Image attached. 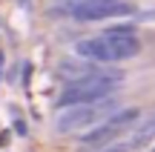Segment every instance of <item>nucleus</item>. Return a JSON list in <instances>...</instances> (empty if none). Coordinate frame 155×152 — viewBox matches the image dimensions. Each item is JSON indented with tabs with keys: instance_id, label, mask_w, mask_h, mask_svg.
<instances>
[{
	"instance_id": "nucleus-1",
	"label": "nucleus",
	"mask_w": 155,
	"mask_h": 152,
	"mask_svg": "<svg viewBox=\"0 0 155 152\" xmlns=\"http://www.w3.org/2000/svg\"><path fill=\"white\" fill-rule=\"evenodd\" d=\"M141 52V40L135 34L129 37H115V34H95V37L86 40H78L75 43V55L83 57V60H92V63H121L129 60Z\"/></svg>"
},
{
	"instance_id": "nucleus-7",
	"label": "nucleus",
	"mask_w": 155,
	"mask_h": 152,
	"mask_svg": "<svg viewBox=\"0 0 155 152\" xmlns=\"http://www.w3.org/2000/svg\"><path fill=\"white\" fill-rule=\"evenodd\" d=\"M152 138H155V112L141 115V118L132 124V129H129V144H127V147H129V149H141V147H147Z\"/></svg>"
},
{
	"instance_id": "nucleus-11",
	"label": "nucleus",
	"mask_w": 155,
	"mask_h": 152,
	"mask_svg": "<svg viewBox=\"0 0 155 152\" xmlns=\"http://www.w3.org/2000/svg\"><path fill=\"white\" fill-rule=\"evenodd\" d=\"M152 152H155V149H152Z\"/></svg>"
},
{
	"instance_id": "nucleus-9",
	"label": "nucleus",
	"mask_w": 155,
	"mask_h": 152,
	"mask_svg": "<svg viewBox=\"0 0 155 152\" xmlns=\"http://www.w3.org/2000/svg\"><path fill=\"white\" fill-rule=\"evenodd\" d=\"M78 3H86V0H55V11L58 15H66L72 6H78Z\"/></svg>"
},
{
	"instance_id": "nucleus-6",
	"label": "nucleus",
	"mask_w": 155,
	"mask_h": 152,
	"mask_svg": "<svg viewBox=\"0 0 155 152\" xmlns=\"http://www.w3.org/2000/svg\"><path fill=\"white\" fill-rule=\"evenodd\" d=\"M101 63H92V60H83V57H66V60L58 66V78L63 83H75V80H83L98 69Z\"/></svg>"
},
{
	"instance_id": "nucleus-3",
	"label": "nucleus",
	"mask_w": 155,
	"mask_h": 152,
	"mask_svg": "<svg viewBox=\"0 0 155 152\" xmlns=\"http://www.w3.org/2000/svg\"><path fill=\"white\" fill-rule=\"evenodd\" d=\"M121 103H118L115 95L109 98H101V101H92V103H75V106H63L61 115L55 118V129L63 132V135H72V132H86L92 129L95 124H101L104 118H109L112 112H118Z\"/></svg>"
},
{
	"instance_id": "nucleus-10",
	"label": "nucleus",
	"mask_w": 155,
	"mask_h": 152,
	"mask_svg": "<svg viewBox=\"0 0 155 152\" xmlns=\"http://www.w3.org/2000/svg\"><path fill=\"white\" fill-rule=\"evenodd\" d=\"M95 152H132V149H129L127 144H124V147H112V144H106V147H98Z\"/></svg>"
},
{
	"instance_id": "nucleus-5",
	"label": "nucleus",
	"mask_w": 155,
	"mask_h": 152,
	"mask_svg": "<svg viewBox=\"0 0 155 152\" xmlns=\"http://www.w3.org/2000/svg\"><path fill=\"white\" fill-rule=\"evenodd\" d=\"M132 11L135 9L124 0H86V3L72 6L66 15L75 17V20L92 23V20H109V17H129Z\"/></svg>"
},
{
	"instance_id": "nucleus-8",
	"label": "nucleus",
	"mask_w": 155,
	"mask_h": 152,
	"mask_svg": "<svg viewBox=\"0 0 155 152\" xmlns=\"http://www.w3.org/2000/svg\"><path fill=\"white\" fill-rule=\"evenodd\" d=\"M101 34H115V37H129V34H135V26H129V23H121V26H109V29H104Z\"/></svg>"
},
{
	"instance_id": "nucleus-4",
	"label": "nucleus",
	"mask_w": 155,
	"mask_h": 152,
	"mask_svg": "<svg viewBox=\"0 0 155 152\" xmlns=\"http://www.w3.org/2000/svg\"><path fill=\"white\" fill-rule=\"evenodd\" d=\"M141 118L138 109H118V112H112L109 118H104L101 124H95L92 129L81 132V144L83 147H106V144H112L115 138L127 135L129 129H132V124Z\"/></svg>"
},
{
	"instance_id": "nucleus-2",
	"label": "nucleus",
	"mask_w": 155,
	"mask_h": 152,
	"mask_svg": "<svg viewBox=\"0 0 155 152\" xmlns=\"http://www.w3.org/2000/svg\"><path fill=\"white\" fill-rule=\"evenodd\" d=\"M121 83H124L121 72L98 66L89 78L66 83V89L58 98V106L63 109V106H75V103H92V101H101V98H109V95H115V89Z\"/></svg>"
}]
</instances>
